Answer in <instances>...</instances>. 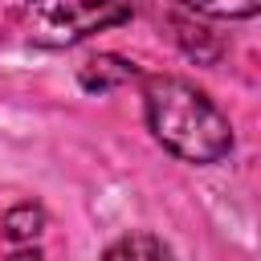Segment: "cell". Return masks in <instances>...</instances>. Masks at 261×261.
I'll use <instances>...</instances> for the list:
<instances>
[{"instance_id":"1","label":"cell","mask_w":261,"mask_h":261,"mask_svg":"<svg viewBox=\"0 0 261 261\" xmlns=\"http://www.w3.org/2000/svg\"><path fill=\"white\" fill-rule=\"evenodd\" d=\"M143 118L151 139L184 163L212 167L232 151V126L224 110L188 77L155 73L143 82Z\"/></svg>"},{"instance_id":"2","label":"cell","mask_w":261,"mask_h":261,"mask_svg":"<svg viewBox=\"0 0 261 261\" xmlns=\"http://www.w3.org/2000/svg\"><path fill=\"white\" fill-rule=\"evenodd\" d=\"M135 8L139 0H24L16 20L24 41L41 49H65L94 33L126 24Z\"/></svg>"},{"instance_id":"3","label":"cell","mask_w":261,"mask_h":261,"mask_svg":"<svg viewBox=\"0 0 261 261\" xmlns=\"http://www.w3.org/2000/svg\"><path fill=\"white\" fill-rule=\"evenodd\" d=\"M135 77H143V69H139L135 61H126V57H114V53H98V57H90V61L77 65V82H82V90H90V94L118 90V86H126V82H135Z\"/></svg>"},{"instance_id":"4","label":"cell","mask_w":261,"mask_h":261,"mask_svg":"<svg viewBox=\"0 0 261 261\" xmlns=\"http://www.w3.org/2000/svg\"><path fill=\"white\" fill-rule=\"evenodd\" d=\"M102 261H175V253L155 232H126V237L106 245Z\"/></svg>"},{"instance_id":"5","label":"cell","mask_w":261,"mask_h":261,"mask_svg":"<svg viewBox=\"0 0 261 261\" xmlns=\"http://www.w3.org/2000/svg\"><path fill=\"white\" fill-rule=\"evenodd\" d=\"M45 228V208L41 204H16L4 212V237L12 245H33Z\"/></svg>"},{"instance_id":"6","label":"cell","mask_w":261,"mask_h":261,"mask_svg":"<svg viewBox=\"0 0 261 261\" xmlns=\"http://www.w3.org/2000/svg\"><path fill=\"white\" fill-rule=\"evenodd\" d=\"M175 4L196 16H212V20H249L261 8V0H175Z\"/></svg>"},{"instance_id":"7","label":"cell","mask_w":261,"mask_h":261,"mask_svg":"<svg viewBox=\"0 0 261 261\" xmlns=\"http://www.w3.org/2000/svg\"><path fill=\"white\" fill-rule=\"evenodd\" d=\"M8 261H41V253H37L33 245H20V249H16V253H12Z\"/></svg>"}]
</instances>
